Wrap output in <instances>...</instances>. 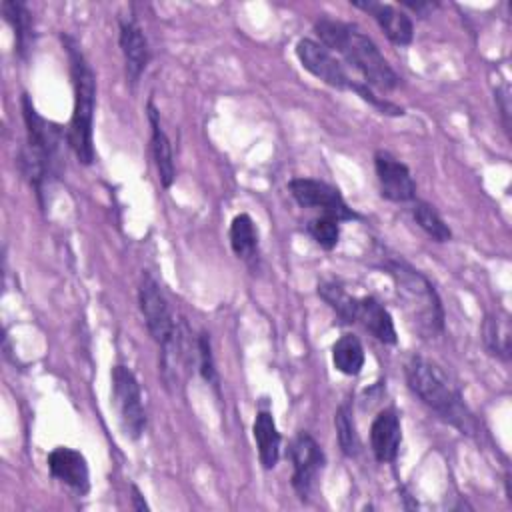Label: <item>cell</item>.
I'll return each instance as SVG.
<instances>
[{
	"label": "cell",
	"mask_w": 512,
	"mask_h": 512,
	"mask_svg": "<svg viewBox=\"0 0 512 512\" xmlns=\"http://www.w3.org/2000/svg\"><path fill=\"white\" fill-rule=\"evenodd\" d=\"M314 32L330 52L340 54L346 64L358 70L372 90L390 92L400 84V76L388 64L384 54L358 26L322 16L314 22Z\"/></svg>",
	"instance_id": "obj_1"
},
{
	"label": "cell",
	"mask_w": 512,
	"mask_h": 512,
	"mask_svg": "<svg viewBox=\"0 0 512 512\" xmlns=\"http://www.w3.org/2000/svg\"><path fill=\"white\" fill-rule=\"evenodd\" d=\"M408 388L424 406L436 412L444 422L454 426L466 436L478 434V420L466 406L458 386L448 378V374L434 362L412 356L404 368Z\"/></svg>",
	"instance_id": "obj_2"
},
{
	"label": "cell",
	"mask_w": 512,
	"mask_h": 512,
	"mask_svg": "<svg viewBox=\"0 0 512 512\" xmlns=\"http://www.w3.org/2000/svg\"><path fill=\"white\" fill-rule=\"evenodd\" d=\"M22 116L26 124V144L20 152V170L36 190L40 204L44 206L46 190L60 172V146L64 130L38 114L28 94H22Z\"/></svg>",
	"instance_id": "obj_3"
},
{
	"label": "cell",
	"mask_w": 512,
	"mask_h": 512,
	"mask_svg": "<svg viewBox=\"0 0 512 512\" xmlns=\"http://www.w3.org/2000/svg\"><path fill=\"white\" fill-rule=\"evenodd\" d=\"M64 48L70 60V74H72V88H74V106L70 124L66 130V142L76 154L78 162L90 166L94 162V106H96V76L78 48V44L64 36Z\"/></svg>",
	"instance_id": "obj_4"
},
{
	"label": "cell",
	"mask_w": 512,
	"mask_h": 512,
	"mask_svg": "<svg viewBox=\"0 0 512 512\" xmlns=\"http://www.w3.org/2000/svg\"><path fill=\"white\" fill-rule=\"evenodd\" d=\"M382 268L394 280L396 292L404 300V306L418 328L426 334L442 332L444 308L432 282L420 270L398 258H384Z\"/></svg>",
	"instance_id": "obj_5"
},
{
	"label": "cell",
	"mask_w": 512,
	"mask_h": 512,
	"mask_svg": "<svg viewBox=\"0 0 512 512\" xmlns=\"http://www.w3.org/2000/svg\"><path fill=\"white\" fill-rule=\"evenodd\" d=\"M112 402L124 434L138 440L146 428L142 390L134 372L124 364H116L112 368Z\"/></svg>",
	"instance_id": "obj_6"
},
{
	"label": "cell",
	"mask_w": 512,
	"mask_h": 512,
	"mask_svg": "<svg viewBox=\"0 0 512 512\" xmlns=\"http://www.w3.org/2000/svg\"><path fill=\"white\" fill-rule=\"evenodd\" d=\"M138 304L150 336L160 348L166 346L176 336L180 324L164 292L160 290V284L152 278L150 272H142V278L138 284Z\"/></svg>",
	"instance_id": "obj_7"
},
{
	"label": "cell",
	"mask_w": 512,
	"mask_h": 512,
	"mask_svg": "<svg viewBox=\"0 0 512 512\" xmlns=\"http://www.w3.org/2000/svg\"><path fill=\"white\" fill-rule=\"evenodd\" d=\"M288 456L292 462V488L302 502H308V498L314 490L318 472L326 464V456H324L320 444L308 432H300L292 440Z\"/></svg>",
	"instance_id": "obj_8"
},
{
	"label": "cell",
	"mask_w": 512,
	"mask_h": 512,
	"mask_svg": "<svg viewBox=\"0 0 512 512\" xmlns=\"http://www.w3.org/2000/svg\"><path fill=\"white\" fill-rule=\"evenodd\" d=\"M288 190H290L292 198L302 208H318V210H322V214H328V216L336 218L338 222L360 218L358 212H354L346 204V200L342 198L338 188H334L322 180L294 178L288 182Z\"/></svg>",
	"instance_id": "obj_9"
},
{
	"label": "cell",
	"mask_w": 512,
	"mask_h": 512,
	"mask_svg": "<svg viewBox=\"0 0 512 512\" xmlns=\"http://www.w3.org/2000/svg\"><path fill=\"white\" fill-rule=\"evenodd\" d=\"M296 56L304 70H308L314 78L336 90H352L354 80L344 70L342 62L330 52L324 44L312 38H300L296 42Z\"/></svg>",
	"instance_id": "obj_10"
},
{
	"label": "cell",
	"mask_w": 512,
	"mask_h": 512,
	"mask_svg": "<svg viewBox=\"0 0 512 512\" xmlns=\"http://www.w3.org/2000/svg\"><path fill=\"white\" fill-rule=\"evenodd\" d=\"M374 170L382 198L390 202H410L416 196V182L410 168L386 150L374 154Z\"/></svg>",
	"instance_id": "obj_11"
},
{
	"label": "cell",
	"mask_w": 512,
	"mask_h": 512,
	"mask_svg": "<svg viewBox=\"0 0 512 512\" xmlns=\"http://www.w3.org/2000/svg\"><path fill=\"white\" fill-rule=\"evenodd\" d=\"M118 44L124 56L126 78L132 86H136L150 62V48L144 30L134 16L118 18Z\"/></svg>",
	"instance_id": "obj_12"
},
{
	"label": "cell",
	"mask_w": 512,
	"mask_h": 512,
	"mask_svg": "<svg viewBox=\"0 0 512 512\" xmlns=\"http://www.w3.org/2000/svg\"><path fill=\"white\" fill-rule=\"evenodd\" d=\"M352 6L368 12L392 44L408 46L414 40V24L410 16L394 4L376 0H352Z\"/></svg>",
	"instance_id": "obj_13"
},
{
	"label": "cell",
	"mask_w": 512,
	"mask_h": 512,
	"mask_svg": "<svg viewBox=\"0 0 512 512\" xmlns=\"http://www.w3.org/2000/svg\"><path fill=\"white\" fill-rule=\"evenodd\" d=\"M48 470L52 478L72 488L76 494H86L90 490V470L82 452L58 446L48 454Z\"/></svg>",
	"instance_id": "obj_14"
},
{
	"label": "cell",
	"mask_w": 512,
	"mask_h": 512,
	"mask_svg": "<svg viewBox=\"0 0 512 512\" xmlns=\"http://www.w3.org/2000/svg\"><path fill=\"white\" fill-rule=\"evenodd\" d=\"M402 444V424L394 408L380 410L370 426V448L378 462H394Z\"/></svg>",
	"instance_id": "obj_15"
},
{
	"label": "cell",
	"mask_w": 512,
	"mask_h": 512,
	"mask_svg": "<svg viewBox=\"0 0 512 512\" xmlns=\"http://www.w3.org/2000/svg\"><path fill=\"white\" fill-rule=\"evenodd\" d=\"M368 330L376 340L382 344H396L398 334L394 328V320L388 312V308L376 300L374 296H362L358 298V308H356V320Z\"/></svg>",
	"instance_id": "obj_16"
},
{
	"label": "cell",
	"mask_w": 512,
	"mask_h": 512,
	"mask_svg": "<svg viewBox=\"0 0 512 512\" xmlns=\"http://www.w3.org/2000/svg\"><path fill=\"white\" fill-rule=\"evenodd\" d=\"M146 110H148L146 114H148V122H150V128H152L150 146H152V156H154V164H156V170H158V178H160V184L164 188H170L174 178H176L172 144H170V138L166 136V132L160 126V114H158L152 100H148Z\"/></svg>",
	"instance_id": "obj_17"
},
{
	"label": "cell",
	"mask_w": 512,
	"mask_h": 512,
	"mask_svg": "<svg viewBox=\"0 0 512 512\" xmlns=\"http://www.w3.org/2000/svg\"><path fill=\"white\" fill-rule=\"evenodd\" d=\"M252 432H254V440L258 446V458H260L262 468L264 470L274 468L280 458V442H282V436L276 428L274 416L268 410H260L254 418Z\"/></svg>",
	"instance_id": "obj_18"
},
{
	"label": "cell",
	"mask_w": 512,
	"mask_h": 512,
	"mask_svg": "<svg viewBox=\"0 0 512 512\" xmlns=\"http://www.w3.org/2000/svg\"><path fill=\"white\" fill-rule=\"evenodd\" d=\"M2 14L4 20L12 26L14 30V40H16V52L22 60L28 58V52L34 44V20L32 12L24 2L18 0H6L2 2Z\"/></svg>",
	"instance_id": "obj_19"
},
{
	"label": "cell",
	"mask_w": 512,
	"mask_h": 512,
	"mask_svg": "<svg viewBox=\"0 0 512 512\" xmlns=\"http://www.w3.org/2000/svg\"><path fill=\"white\" fill-rule=\"evenodd\" d=\"M230 246L232 252L250 266L258 264V230L248 214H236L230 222Z\"/></svg>",
	"instance_id": "obj_20"
},
{
	"label": "cell",
	"mask_w": 512,
	"mask_h": 512,
	"mask_svg": "<svg viewBox=\"0 0 512 512\" xmlns=\"http://www.w3.org/2000/svg\"><path fill=\"white\" fill-rule=\"evenodd\" d=\"M512 330L506 314H486L482 322V342L490 356L508 362L510 360Z\"/></svg>",
	"instance_id": "obj_21"
},
{
	"label": "cell",
	"mask_w": 512,
	"mask_h": 512,
	"mask_svg": "<svg viewBox=\"0 0 512 512\" xmlns=\"http://www.w3.org/2000/svg\"><path fill=\"white\" fill-rule=\"evenodd\" d=\"M364 346L354 334H342L332 346V364L344 376H358L364 368Z\"/></svg>",
	"instance_id": "obj_22"
},
{
	"label": "cell",
	"mask_w": 512,
	"mask_h": 512,
	"mask_svg": "<svg viewBox=\"0 0 512 512\" xmlns=\"http://www.w3.org/2000/svg\"><path fill=\"white\" fill-rule=\"evenodd\" d=\"M318 296L348 324L356 320V308H358V298L350 296L346 288L334 280H326L318 284Z\"/></svg>",
	"instance_id": "obj_23"
},
{
	"label": "cell",
	"mask_w": 512,
	"mask_h": 512,
	"mask_svg": "<svg viewBox=\"0 0 512 512\" xmlns=\"http://www.w3.org/2000/svg\"><path fill=\"white\" fill-rule=\"evenodd\" d=\"M414 222L434 240V242H448L452 238L450 226L444 222V218L436 212V208L424 200H416L412 206Z\"/></svg>",
	"instance_id": "obj_24"
},
{
	"label": "cell",
	"mask_w": 512,
	"mask_h": 512,
	"mask_svg": "<svg viewBox=\"0 0 512 512\" xmlns=\"http://www.w3.org/2000/svg\"><path fill=\"white\" fill-rule=\"evenodd\" d=\"M334 426H336V438H338V446H340L342 454L348 458H354L360 452V438L356 432L350 402H344L338 406V410L334 414Z\"/></svg>",
	"instance_id": "obj_25"
},
{
	"label": "cell",
	"mask_w": 512,
	"mask_h": 512,
	"mask_svg": "<svg viewBox=\"0 0 512 512\" xmlns=\"http://www.w3.org/2000/svg\"><path fill=\"white\" fill-rule=\"evenodd\" d=\"M306 230L312 236V240L324 250H332L340 240V222L328 214L312 218L306 224Z\"/></svg>",
	"instance_id": "obj_26"
},
{
	"label": "cell",
	"mask_w": 512,
	"mask_h": 512,
	"mask_svg": "<svg viewBox=\"0 0 512 512\" xmlns=\"http://www.w3.org/2000/svg\"><path fill=\"white\" fill-rule=\"evenodd\" d=\"M196 350H198V368H200L204 382H208L218 392L220 378H218V370H216V362H214V354H212V342H210L208 332L198 334Z\"/></svg>",
	"instance_id": "obj_27"
},
{
	"label": "cell",
	"mask_w": 512,
	"mask_h": 512,
	"mask_svg": "<svg viewBox=\"0 0 512 512\" xmlns=\"http://www.w3.org/2000/svg\"><path fill=\"white\" fill-rule=\"evenodd\" d=\"M350 92L358 94L364 102H368V104H370L372 108H376L380 114H386V116H404V108H402V106H398V104L386 100L384 96H378V94H376L368 84H364V82H356V80H354Z\"/></svg>",
	"instance_id": "obj_28"
},
{
	"label": "cell",
	"mask_w": 512,
	"mask_h": 512,
	"mask_svg": "<svg viewBox=\"0 0 512 512\" xmlns=\"http://www.w3.org/2000/svg\"><path fill=\"white\" fill-rule=\"evenodd\" d=\"M496 100H498V106H500L504 130L508 132L510 130V90H508L506 84H502V88L496 90Z\"/></svg>",
	"instance_id": "obj_29"
},
{
	"label": "cell",
	"mask_w": 512,
	"mask_h": 512,
	"mask_svg": "<svg viewBox=\"0 0 512 512\" xmlns=\"http://www.w3.org/2000/svg\"><path fill=\"white\" fill-rule=\"evenodd\" d=\"M404 8H408V10H412V12H416V16H428L438 4L436 2H428V0H402L400 2Z\"/></svg>",
	"instance_id": "obj_30"
},
{
	"label": "cell",
	"mask_w": 512,
	"mask_h": 512,
	"mask_svg": "<svg viewBox=\"0 0 512 512\" xmlns=\"http://www.w3.org/2000/svg\"><path fill=\"white\" fill-rule=\"evenodd\" d=\"M130 490H132V506H134L138 512L148 510V504H146V500H144L142 492L138 490V486H136V484H132V486H130Z\"/></svg>",
	"instance_id": "obj_31"
}]
</instances>
